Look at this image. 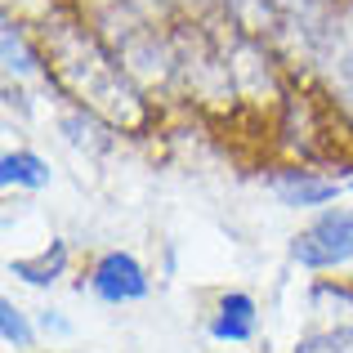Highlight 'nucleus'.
Instances as JSON below:
<instances>
[{
    "label": "nucleus",
    "mask_w": 353,
    "mask_h": 353,
    "mask_svg": "<svg viewBox=\"0 0 353 353\" xmlns=\"http://www.w3.org/2000/svg\"><path fill=\"white\" fill-rule=\"evenodd\" d=\"M291 353H353V340L340 331H322V327H304V336L291 345Z\"/></svg>",
    "instance_id": "obj_11"
},
{
    "label": "nucleus",
    "mask_w": 353,
    "mask_h": 353,
    "mask_svg": "<svg viewBox=\"0 0 353 353\" xmlns=\"http://www.w3.org/2000/svg\"><path fill=\"white\" fill-rule=\"evenodd\" d=\"M54 183V165L36 148H5L0 152V188L5 192H41Z\"/></svg>",
    "instance_id": "obj_8"
},
{
    "label": "nucleus",
    "mask_w": 353,
    "mask_h": 353,
    "mask_svg": "<svg viewBox=\"0 0 353 353\" xmlns=\"http://www.w3.org/2000/svg\"><path fill=\"white\" fill-rule=\"evenodd\" d=\"M68 273H72V241L68 237H50L32 255H9L5 259V277H14L27 291H54Z\"/></svg>",
    "instance_id": "obj_5"
},
{
    "label": "nucleus",
    "mask_w": 353,
    "mask_h": 353,
    "mask_svg": "<svg viewBox=\"0 0 353 353\" xmlns=\"http://www.w3.org/2000/svg\"><path fill=\"white\" fill-rule=\"evenodd\" d=\"M206 340L219 349H250L259 340V300L241 286H224L206 309Z\"/></svg>",
    "instance_id": "obj_3"
},
{
    "label": "nucleus",
    "mask_w": 353,
    "mask_h": 353,
    "mask_svg": "<svg viewBox=\"0 0 353 353\" xmlns=\"http://www.w3.org/2000/svg\"><path fill=\"white\" fill-rule=\"evenodd\" d=\"M345 188H349V192H353V174H349V179H345Z\"/></svg>",
    "instance_id": "obj_12"
},
{
    "label": "nucleus",
    "mask_w": 353,
    "mask_h": 353,
    "mask_svg": "<svg viewBox=\"0 0 353 353\" xmlns=\"http://www.w3.org/2000/svg\"><path fill=\"white\" fill-rule=\"evenodd\" d=\"M36 331H41V340H50V345H68V340L77 336V322L68 318V309L45 304V309H36Z\"/></svg>",
    "instance_id": "obj_10"
},
{
    "label": "nucleus",
    "mask_w": 353,
    "mask_h": 353,
    "mask_svg": "<svg viewBox=\"0 0 353 353\" xmlns=\"http://www.w3.org/2000/svg\"><path fill=\"white\" fill-rule=\"evenodd\" d=\"M0 63H5V81H54L50 54L27 36L23 23L5 18L0 23Z\"/></svg>",
    "instance_id": "obj_6"
},
{
    "label": "nucleus",
    "mask_w": 353,
    "mask_h": 353,
    "mask_svg": "<svg viewBox=\"0 0 353 353\" xmlns=\"http://www.w3.org/2000/svg\"><path fill=\"white\" fill-rule=\"evenodd\" d=\"M0 345H5V353H32L41 345L36 313H27L14 295H0Z\"/></svg>",
    "instance_id": "obj_9"
},
{
    "label": "nucleus",
    "mask_w": 353,
    "mask_h": 353,
    "mask_svg": "<svg viewBox=\"0 0 353 353\" xmlns=\"http://www.w3.org/2000/svg\"><path fill=\"white\" fill-rule=\"evenodd\" d=\"M264 183H268V192L277 197L282 210H304V215L331 210V206H340V197H345V179L309 170V165H282V170H273Z\"/></svg>",
    "instance_id": "obj_4"
},
{
    "label": "nucleus",
    "mask_w": 353,
    "mask_h": 353,
    "mask_svg": "<svg viewBox=\"0 0 353 353\" xmlns=\"http://www.w3.org/2000/svg\"><path fill=\"white\" fill-rule=\"evenodd\" d=\"M81 291H90L99 304L108 309H130V304H143L152 295V268L125 246H108L81 273Z\"/></svg>",
    "instance_id": "obj_2"
},
{
    "label": "nucleus",
    "mask_w": 353,
    "mask_h": 353,
    "mask_svg": "<svg viewBox=\"0 0 353 353\" xmlns=\"http://www.w3.org/2000/svg\"><path fill=\"white\" fill-rule=\"evenodd\" d=\"M309 327L340 331L353 340V282L345 277H318L309 286Z\"/></svg>",
    "instance_id": "obj_7"
},
{
    "label": "nucleus",
    "mask_w": 353,
    "mask_h": 353,
    "mask_svg": "<svg viewBox=\"0 0 353 353\" xmlns=\"http://www.w3.org/2000/svg\"><path fill=\"white\" fill-rule=\"evenodd\" d=\"M295 268L304 273H340V268L353 264V206H331L318 210L300 233L286 246Z\"/></svg>",
    "instance_id": "obj_1"
}]
</instances>
